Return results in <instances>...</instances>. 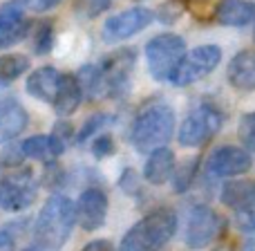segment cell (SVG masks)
<instances>
[{"instance_id": "22", "label": "cell", "mask_w": 255, "mask_h": 251, "mask_svg": "<svg viewBox=\"0 0 255 251\" xmlns=\"http://www.w3.org/2000/svg\"><path fill=\"white\" fill-rule=\"evenodd\" d=\"M72 137H74V128H72V124H67V121H58V124L54 126L52 135H49V146H52L54 157H58V155L65 153V148L70 146Z\"/></svg>"}, {"instance_id": "27", "label": "cell", "mask_w": 255, "mask_h": 251, "mask_svg": "<svg viewBox=\"0 0 255 251\" xmlns=\"http://www.w3.org/2000/svg\"><path fill=\"white\" fill-rule=\"evenodd\" d=\"M240 139L249 150L255 153V112H249L240 119Z\"/></svg>"}, {"instance_id": "21", "label": "cell", "mask_w": 255, "mask_h": 251, "mask_svg": "<svg viewBox=\"0 0 255 251\" xmlns=\"http://www.w3.org/2000/svg\"><path fill=\"white\" fill-rule=\"evenodd\" d=\"M20 150L25 157L38 159V162H47V159L54 157L52 146H49V137H45V135H34L29 139H25L20 144Z\"/></svg>"}, {"instance_id": "2", "label": "cell", "mask_w": 255, "mask_h": 251, "mask_svg": "<svg viewBox=\"0 0 255 251\" xmlns=\"http://www.w3.org/2000/svg\"><path fill=\"white\" fill-rule=\"evenodd\" d=\"M177 231V216L172 209H154L139 220L124 236L119 251H159L163 249Z\"/></svg>"}, {"instance_id": "36", "label": "cell", "mask_w": 255, "mask_h": 251, "mask_svg": "<svg viewBox=\"0 0 255 251\" xmlns=\"http://www.w3.org/2000/svg\"><path fill=\"white\" fill-rule=\"evenodd\" d=\"M22 251H43V247H38V245H34V247H27V249H22Z\"/></svg>"}, {"instance_id": "24", "label": "cell", "mask_w": 255, "mask_h": 251, "mask_svg": "<svg viewBox=\"0 0 255 251\" xmlns=\"http://www.w3.org/2000/svg\"><path fill=\"white\" fill-rule=\"evenodd\" d=\"M197 168H199V159H186L175 173V191L177 193H184L188 191V186L195 182V175H197Z\"/></svg>"}, {"instance_id": "25", "label": "cell", "mask_w": 255, "mask_h": 251, "mask_svg": "<svg viewBox=\"0 0 255 251\" xmlns=\"http://www.w3.org/2000/svg\"><path fill=\"white\" fill-rule=\"evenodd\" d=\"M54 43V27L49 20H43L38 27H36V34H34V49L38 54H47L52 49Z\"/></svg>"}, {"instance_id": "34", "label": "cell", "mask_w": 255, "mask_h": 251, "mask_svg": "<svg viewBox=\"0 0 255 251\" xmlns=\"http://www.w3.org/2000/svg\"><path fill=\"white\" fill-rule=\"evenodd\" d=\"M81 251H115L110 240H92V243H88Z\"/></svg>"}, {"instance_id": "9", "label": "cell", "mask_w": 255, "mask_h": 251, "mask_svg": "<svg viewBox=\"0 0 255 251\" xmlns=\"http://www.w3.org/2000/svg\"><path fill=\"white\" fill-rule=\"evenodd\" d=\"M253 166L251 153L240 146H220L213 150L206 162V168L215 177H238L249 173Z\"/></svg>"}, {"instance_id": "6", "label": "cell", "mask_w": 255, "mask_h": 251, "mask_svg": "<svg viewBox=\"0 0 255 251\" xmlns=\"http://www.w3.org/2000/svg\"><path fill=\"white\" fill-rule=\"evenodd\" d=\"M36 193H38V184L29 168H20L9 177L0 180V207L4 211H25L27 207L34 204Z\"/></svg>"}, {"instance_id": "37", "label": "cell", "mask_w": 255, "mask_h": 251, "mask_svg": "<svg viewBox=\"0 0 255 251\" xmlns=\"http://www.w3.org/2000/svg\"><path fill=\"white\" fill-rule=\"evenodd\" d=\"M253 36H255V34H253Z\"/></svg>"}, {"instance_id": "12", "label": "cell", "mask_w": 255, "mask_h": 251, "mask_svg": "<svg viewBox=\"0 0 255 251\" xmlns=\"http://www.w3.org/2000/svg\"><path fill=\"white\" fill-rule=\"evenodd\" d=\"M27 27H29V22L25 18V2L22 0L4 2L0 7V49L25 38Z\"/></svg>"}, {"instance_id": "1", "label": "cell", "mask_w": 255, "mask_h": 251, "mask_svg": "<svg viewBox=\"0 0 255 251\" xmlns=\"http://www.w3.org/2000/svg\"><path fill=\"white\" fill-rule=\"evenodd\" d=\"M76 222V207L67 195H54L40 209L34 225V238L38 247L58 249L67 243Z\"/></svg>"}, {"instance_id": "5", "label": "cell", "mask_w": 255, "mask_h": 251, "mask_svg": "<svg viewBox=\"0 0 255 251\" xmlns=\"http://www.w3.org/2000/svg\"><path fill=\"white\" fill-rule=\"evenodd\" d=\"M224 231H226L224 218L217 211H213L211 207L197 204V207L190 209L188 225H186V243H188V247H193V249L208 247Z\"/></svg>"}, {"instance_id": "19", "label": "cell", "mask_w": 255, "mask_h": 251, "mask_svg": "<svg viewBox=\"0 0 255 251\" xmlns=\"http://www.w3.org/2000/svg\"><path fill=\"white\" fill-rule=\"evenodd\" d=\"M255 195V180H235L226 182L222 189V202L229 209L238 211Z\"/></svg>"}, {"instance_id": "15", "label": "cell", "mask_w": 255, "mask_h": 251, "mask_svg": "<svg viewBox=\"0 0 255 251\" xmlns=\"http://www.w3.org/2000/svg\"><path fill=\"white\" fill-rule=\"evenodd\" d=\"M27 128V112L13 99L0 101V144L18 137Z\"/></svg>"}, {"instance_id": "31", "label": "cell", "mask_w": 255, "mask_h": 251, "mask_svg": "<svg viewBox=\"0 0 255 251\" xmlns=\"http://www.w3.org/2000/svg\"><path fill=\"white\" fill-rule=\"evenodd\" d=\"M22 159H25V155H22L20 146H7L0 155V162L7 166H18V164H22Z\"/></svg>"}, {"instance_id": "11", "label": "cell", "mask_w": 255, "mask_h": 251, "mask_svg": "<svg viewBox=\"0 0 255 251\" xmlns=\"http://www.w3.org/2000/svg\"><path fill=\"white\" fill-rule=\"evenodd\" d=\"M108 218V195L101 189L92 186L81 193V200L76 204V220L81 222L85 231H97L106 225Z\"/></svg>"}, {"instance_id": "23", "label": "cell", "mask_w": 255, "mask_h": 251, "mask_svg": "<svg viewBox=\"0 0 255 251\" xmlns=\"http://www.w3.org/2000/svg\"><path fill=\"white\" fill-rule=\"evenodd\" d=\"M184 2H186V9H188L199 22H208L215 18L217 7H220L222 0H184Z\"/></svg>"}, {"instance_id": "32", "label": "cell", "mask_w": 255, "mask_h": 251, "mask_svg": "<svg viewBox=\"0 0 255 251\" xmlns=\"http://www.w3.org/2000/svg\"><path fill=\"white\" fill-rule=\"evenodd\" d=\"M121 189L126 191V193L134 195L136 189H139V177H136L134 171H126L124 177H121Z\"/></svg>"}, {"instance_id": "18", "label": "cell", "mask_w": 255, "mask_h": 251, "mask_svg": "<svg viewBox=\"0 0 255 251\" xmlns=\"http://www.w3.org/2000/svg\"><path fill=\"white\" fill-rule=\"evenodd\" d=\"M58 81H61V74H58L54 67H38L34 74H29L27 79V92L31 97L40 99V101L52 103L54 97H56L58 90Z\"/></svg>"}, {"instance_id": "7", "label": "cell", "mask_w": 255, "mask_h": 251, "mask_svg": "<svg viewBox=\"0 0 255 251\" xmlns=\"http://www.w3.org/2000/svg\"><path fill=\"white\" fill-rule=\"evenodd\" d=\"M222 126V112L215 110L213 106H199L190 112L184 119V124L179 128V139L181 146L186 148H197V146L206 144Z\"/></svg>"}, {"instance_id": "8", "label": "cell", "mask_w": 255, "mask_h": 251, "mask_svg": "<svg viewBox=\"0 0 255 251\" xmlns=\"http://www.w3.org/2000/svg\"><path fill=\"white\" fill-rule=\"evenodd\" d=\"M222 52L215 45H199V47L190 49L184 56V61L179 63L175 76H172V83L175 85H190L195 81L204 79L206 74H211L217 65H220Z\"/></svg>"}, {"instance_id": "29", "label": "cell", "mask_w": 255, "mask_h": 251, "mask_svg": "<svg viewBox=\"0 0 255 251\" xmlns=\"http://www.w3.org/2000/svg\"><path fill=\"white\" fill-rule=\"evenodd\" d=\"M108 9H110V0H79L76 2V11L85 18H97Z\"/></svg>"}, {"instance_id": "26", "label": "cell", "mask_w": 255, "mask_h": 251, "mask_svg": "<svg viewBox=\"0 0 255 251\" xmlns=\"http://www.w3.org/2000/svg\"><path fill=\"white\" fill-rule=\"evenodd\" d=\"M112 121H115V117H112V115H106V112H99V115H94L92 119L85 121L83 130L79 132V141H81V144H83V141H88L90 137L97 135V132H101V128L110 126Z\"/></svg>"}, {"instance_id": "33", "label": "cell", "mask_w": 255, "mask_h": 251, "mask_svg": "<svg viewBox=\"0 0 255 251\" xmlns=\"http://www.w3.org/2000/svg\"><path fill=\"white\" fill-rule=\"evenodd\" d=\"M25 2V7L34 9V11H47V9H52L54 4L58 2V0H22Z\"/></svg>"}, {"instance_id": "30", "label": "cell", "mask_w": 255, "mask_h": 251, "mask_svg": "<svg viewBox=\"0 0 255 251\" xmlns=\"http://www.w3.org/2000/svg\"><path fill=\"white\" fill-rule=\"evenodd\" d=\"M92 153H94V157H99V159H103V157L115 153V139H112V135H106V132L99 135L97 139H94Z\"/></svg>"}, {"instance_id": "35", "label": "cell", "mask_w": 255, "mask_h": 251, "mask_svg": "<svg viewBox=\"0 0 255 251\" xmlns=\"http://www.w3.org/2000/svg\"><path fill=\"white\" fill-rule=\"evenodd\" d=\"M16 249V240L7 229L0 231V251H13Z\"/></svg>"}, {"instance_id": "14", "label": "cell", "mask_w": 255, "mask_h": 251, "mask_svg": "<svg viewBox=\"0 0 255 251\" xmlns=\"http://www.w3.org/2000/svg\"><path fill=\"white\" fill-rule=\"evenodd\" d=\"M81 101H83V90H81L79 79L74 74H61L56 97L52 101L54 112L58 117H67L81 106Z\"/></svg>"}, {"instance_id": "3", "label": "cell", "mask_w": 255, "mask_h": 251, "mask_svg": "<svg viewBox=\"0 0 255 251\" xmlns=\"http://www.w3.org/2000/svg\"><path fill=\"white\" fill-rule=\"evenodd\" d=\"M172 128H175V115L166 103H152L143 108L134 119L130 130V139L139 153H152L170 141Z\"/></svg>"}, {"instance_id": "10", "label": "cell", "mask_w": 255, "mask_h": 251, "mask_svg": "<svg viewBox=\"0 0 255 251\" xmlns=\"http://www.w3.org/2000/svg\"><path fill=\"white\" fill-rule=\"evenodd\" d=\"M150 22H152V13L148 9H143V7L128 9V11H121L117 16H112L110 20H106V25H103V38L108 43L130 38V36L139 34L141 29H145Z\"/></svg>"}, {"instance_id": "13", "label": "cell", "mask_w": 255, "mask_h": 251, "mask_svg": "<svg viewBox=\"0 0 255 251\" xmlns=\"http://www.w3.org/2000/svg\"><path fill=\"white\" fill-rule=\"evenodd\" d=\"M229 81L233 88L242 90V92H251L255 90V52L253 49H244L238 52L229 63Z\"/></svg>"}, {"instance_id": "16", "label": "cell", "mask_w": 255, "mask_h": 251, "mask_svg": "<svg viewBox=\"0 0 255 251\" xmlns=\"http://www.w3.org/2000/svg\"><path fill=\"white\" fill-rule=\"evenodd\" d=\"M172 171H175V155H172L170 148L163 146V148H157L150 153L148 162H145V168H143V175L150 184L161 186L168 182Z\"/></svg>"}, {"instance_id": "4", "label": "cell", "mask_w": 255, "mask_h": 251, "mask_svg": "<svg viewBox=\"0 0 255 251\" xmlns=\"http://www.w3.org/2000/svg\"><path fill=\"white\" fill-rule=\"evenodd\" d=\"M145 56H148L150 74L157 81H170L175 76L179 63L186 56V43L177 34H161L154 36L145 45Z\"/></svg>"}, {"instance_id": "28", "label": "cell", "mask_w": 255, "mask_h": 251, "mask_svg": "<svg viewBox=\"0 0 255 251\" xmlns=\"http://www.w3.org/2000/svg\"><path fill=\"white\" fill-rule=\"evenodd\" d=\"M235 218H238V227L242 231H255V195L242 209L235 211Z\"/></svg>"}, {"instance_id": "20", "label": "cell", "mask_w": 255, "mask_h": 251, "mask_svg": "<svg viewBox=\"0 0 255 251\" xmlns=\"http://www.w3.org/2000/svg\"><path fill=\"white\" fill-rule=\"evenodd\" d=\"M29 70V58L25 54H7L0 56V83L16 81L20 74Z\"/></svg>"}, {"instance_id": "17", "label": "cell", "mask_w": 255, "mask_h": 251, "mask_svg": "<svg viewBox=\"0 0 255 251\" xmlns=\"http://www.w3.org/2000/svg\"><path fill=\"white\" fill-rule=\"evenodd\" d=\"M215 20L229 27H244L255 20V4L249 0H222L217 7Z\"/></svg>"}]
</instances>
